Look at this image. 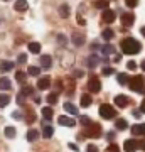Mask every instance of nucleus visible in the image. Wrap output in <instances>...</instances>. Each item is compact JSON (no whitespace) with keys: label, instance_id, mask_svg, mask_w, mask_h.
<instances>
[{"label":"nucleus","instance_id":"obj_44","mask_svg":"<svg viewBox=\"0 0 145 152\" xmlns=\"http://www.w3.org/2000/svg\"><path fill=\"white\" fill-rule=\"evenodd\" d=\"M24 98H26V95L19 93V95H17V103H19V105H24Z\"/></svg>","mask_w":145,"mask_h":152},{"label":"nucleus","instance_id":"obj_27","mask_svg":"<svg viewBox=\"0 0 145 152\" xmlns=\"http://www.w3.org/2000/svg\"><path fill=\"white\" fill-rule=\"evenodd\" d=\"M10 103V96L9 95H0V108H4V107H7V105Z\"/></svg>","mask_w":145,"mask_h":152},{"label":"nucleus","instance_id":"obj_25","mask_svg":"<svg viewBox=\"0 0 145 152\" xmlns=\"http://www.w3.org/2000/svg\"><path fill=\"white\" fill-rule=\"evenodd\" d=\"M27 75L39 76V75H41V68H37V66H29V68H27Z\"/></svg>","mask_w":145,"mask_h":152},{"label":"nucleus","instance_id":"obj_23","mask_svg":"<svg viewBox=\"0 0 145 152\" xmlns=\"http://www.w3.org/2000/svg\"><path fill=\"white\" fill-rule=\"evenodd\" d=\"M64 110L68 112V113H71V115H78V108H76L73 103H69V102L64 103Z\"/></svg>","mask_w":145,"mask_h":152},{"label":"nucleus","instance_id":"obj_13","mask_svg":"<svg viewBox=\"0 0 145 152\" xmlns=\"http://www.w3.org/2000/svg\"><path fill=\"white\" fill-rule=\"evenodd\" d=\"M132 134L133 135H145V124H137L132 127Z\"/></svg>","mask_w":145,"mask_h":152},{"label":"nucleus","instance_id":"obj_2","mask_svg":"<svg viewBox=\"0 0 145 152\" xmlns=\"http://www.w3.org/2000/svg\"><path fill=\"white\" fill-rule=\"evenodd\" d=\"M130 90H133L137 93H145V80L144 76H133L132 80H128Z\"/></svg>","mask_w":145,"mask_h":152},{"label":"nucleus","instance_id":"obj_42","mask_svg":"<svg viewBox=\"0 0 145 152\" xmlns=\"http://www.w3.org/2000/svg\"><path fill=\"white\" fill-rule=\"evenodd\" d=\"M27 122H29V124L36 122V113H34V112H29V115H27Z\"/></svg>","mask_w":145,"mask_h":152},{"label":"nucleus","instance_id":"obj_52","mask_svg":"<svg viewBox=\"0 0 145 152\" xmlns=\"http://www.w3.org/2000/svg\"><path fill=\"white\" fill-rule=\"evenodd\" d=\"M113 61H115V63L122 61V54H115V56H113Z\"/></svg>","mask_w":145,"mask_h":152},{"label":"nucleus","instance_id":"obj_26","mask_svg":"<svg viewBox=\"0 0 145 152\" xmlns=\"http://www.w3.org/2000/svg\"><path fill=\"white\" fill-rule=\"evenodd\" d=\"M115 127H117L118 130H125V129L128 127V124H127V120H123V118H118L117 122H115Z\"/></svg>","mask_w":145,"mask_h":152},{"label":"nucleus","instance_id":"obj_49","mask_svg":"<svg viewBox=\"0 0 145 152\" xmlns=\"http://www.w3.org/2000/svg\"><path fill=\"white\" fill-rule=\"evenodd\" d=\"M81 76H85V73H83V71H74V76H73V78H81Z\"/></svg>","mask_w":145,"mask_h":152},{"label":"nucleus","instance_id":"obj_45","mask_svg":"<svg viewBox=\"0 0 145 152\" xmlns=\"http://www.w3.org/2000/svg\"><path fill=\"white\" fill-rule=\"evenodd\" d=\"M86 152H98V147L93 145V144H90V145H88V149H86Z\"/></svg>","mask_w":145,"mask_h":152},{"label":"nucleus","instance_id":"obj_40","mask_svg":"<svg viewBox=\"0 0 145 152\" xmlns=\"http://www.w3.org/2000/svg\"><path fill=\"white\" fill-rule=\"evenodd\" d=\"M20 93H22V95H26V96H29V95H32V88H31V86H24Z\"/></svg>","mask_w":145,"mask_h":152},{"label":"nucleus","instance_id":"obj_12","mask_svg":"<svg viewBox=\"0 0 145 152\" xmlns=\"http://www.w3.org/2000/svg\"><path fill=\"white\" fill-rule=\"evenodd\" d=\"M41 66H42L44 69H49V68L52 66V58H51L49 54L41 56Z\"/></svg>","mask_w":145,"mask_h":152},{"label":"nucleus","instance_id":"obj_3","mask_svg":"<svg viewBox=\"0 0 145 152\" xmlns=\"http://www.w3.org/2000/svg\"><path fill=\"white\" fill-rule=\"evenodd\" d=\"M100 117L105 120H111L117 117V112H115V108H113L111 105H106V103H103L101 107H100Z\"/></svg>","mask_w":145,"mask_h":152},{"label":"nucleus","instance_id":"obj_10","mask_svg":"<svg viewBox=\"0 0 145 152\" xmlns=\"http://www.w3.org/2000/svg\"><path fill=\"white\" fill-rule=\"evenodd\" d=\"M51 86V78L49 76H42V78H39L37 81V88L39 90H47Z\"/></svg>","mask_w":145,"mask_h":152},{"label":"nucleus","instance_id":"obj_28","mask_svg":"<svg viewBox=\"0 0 145 152\" xmlns=\"http://www.w3.org/2000/svg\"><path fill=\"white\" fill-rule=\"evenodd\" d=\"M4 134H5V137L7 139H14V137H15V129H14V127H5V130H4Z\"/></svg>","mask_w":145,"mask_h":152},{"label":"nucleus","instance_id":"obj_55","mask_svg":"<svg viewBox=\"0 0 145 152\" xmlns=\"http://www.w3.org/2000/svg\"><path fill=\"white\" fill-rule=\"evenodd\" d=\"M140 32H142V34H144V36H145V26H144V27H142V29H140Z\"/></svg>","mask_w":145,"mask_h":152},{"label":"nucleus","instance_id":"obj_22","mask_svg":"<svg viewBox=\"0 0 145 152\" xmlns=\"http://www.w3.org/2000/svg\"><path fill=\"white\" fill-rule=\"evenodd\" d=\"M91 96H90V95H88V93H85V95H83V96H81V107H90V105H91Z\"/></svg>","mask_w":145,"mask_h":152},{"label":"nucleus","instance_id":"obj_43","mask_svg":"<svg viewBox=\"0 0 145 152\" xmlns=\"http://www.w3.org/2000/svg\"><path fill=\"white\" fill-rule=\"evenodd\" d=\"M127 68H128L130 71H135V69H137V64H135V61H128V63H127Z\"/></svg>","mask_w":145,"mask_h":152},{"label":"nucleus","instance_id":"obj_53","mask_svg":"<svg viewBox=\"0 0 145 152\" xmlns=\"http://www.w3.org/2000/svg\"><path fill=\"white\" fill-rule=\"evenodd\" d=\"M140 112H142V113H145V100L142 102V105H140Z\"/></svg>","mask_w":145,"mask_h":152},{"label":"nucleus","instance_id":"obj_11","mask_svg":"<svg viewBox=\"0 0 145 152\" xmlns=\"http://www.w3.org/2000/svg\"><path fill=\"white\" fill-rule=\"evenodd\" d=\"M133 22H135V15H133V14H123V15H122V24H123L125 27L133 26Z\"/></svg>","mask_w":145,"mask_h":152},{"label":"nucleus","instance_id":"obj_54","mask_svg":"<svg viewBox=\"0 0 145 152\" xmlns=\"http://www.w3.org/2000/svg\"><path fill=\"white\" fill-rule=\"evenodd\" d=\"M140 68H142V69H144V71H145V59H144V61H142V64H140Z\"/></svg>","mask_w":145,"mask_h":152},{"label":"nucleus","instance_id":"obj_30","mask_svg":"<svg viewBox=\"0 0 145 152\" xmlns=\"http://www.w3.org/2000/svg\"><path fill=\"white\" fill-rule=\"evenodd\" d=\"M95 7H96V9H101V10H106L108 0H96V2H95Z\"/></svg>","mask_w":145,"mask_h":152},{"label":"nucleus","instance_id":"obj_1","mask_svg":"<svg viewBox=\"0 0 145 152\" xmlns=\"http://www.w3.org/2000/svg\"><path fill=\"white\" fill-rule=\"evenodd\" d=\"M122 49H123V54H138L142 46L133 37H127L122 41Z\"/></svg>","mask_w":145,"mask_h":152},{"label":"nucleus","instance_id":"obj_8","mask_svg":"<svg viewBox=\"0 0 145 152\" xmlns=\"http://www.w3.org/2000/svg\"><path fill=\"white\" fill-rule=\"evenodd\" d=\"M115 12L113 10H110V9H106V10H103V15H101V19H103V22H106V24H111V22H115Z\"/></svg>","mask_w":145,"mask_h":152},{"label":"nucleus","instance_id":"obj_32","mask_svg":"<svg viewBox=\"0 0 145 152\" xmlns=\"http://www.w3.org/2000/svg\"><path fill=\"white\" fill-rule=\"evenodd\" d=\"M101 36H103V39H105V41H110V39H113V36H115V32H113L111 29H105Z\"/></svg>","mask_w":145,"mask_h":152},{"label":"nucleus","instance_id":"obj_51","mask_svg":"<svg viewBox=\"0 0 145 152\" xmlns=\"http://www.w3.org/2000/svg\"><path fill=\"white\" fill-rule=\"evenodd\" d=\"M138 144V149H142V151L145 152V140H142V142H137Z\"/></svg>","mask_w":145,"mask_h":152},{"label":"nucleus","instance_id":"obj_20","mask_svg":"<svg viewBox=\"0 0 145 152\" xmlns=\"http://www.w3.org/2000/svg\"><path fill=\"white\" fill-rule=\"evenodd\" d=\"M29 51L32 54H39L41 53V44L39 42H29Z\"/></svg>","mask_w":145,"mask_h":152},{"label":"nucleus","instance_id":"obj_35","mask_svg":"<svg viewBox=\"0 0 145 152\" xmlns=\"http://www.w3.org/2000/svg\"><path fill=\"white\" fill-rule=\"evenodd\" d=\"M26 78H27V76H26L24 71H17V73H15V80L19 83H24V81H26Z\"/></svg>","mask_w":145,"mask_h":152},{"label":"nucleus","instance_id":"obj_31","mask_svg":"<svg viewBox=\"0 0 145 152\" xmlns=\"http://www.w3.org/2000/svg\"><path fill=\"white\" fill-rule=\"evenodd\" d=\"M79 124L83 125V127H88L90 124H93V120L90 118L88 115H81V117H79Z\"/></svg>","mask_w":145,"mask_h":152},{"label":"nucleus","instance_id":"obj_19","mask_svg":"<svg viewBox=\"0 0 145 152\" xmlns=\"http://www.w3.org/2000/svg\"><path fill=\"white\" fill-rule=\"evenodd\" d=\"M0 69L4 71V73L12 71L14 69V63H10V61H4V63H0Z\"/></svg>","mask_w":145,"mask_h":152},{"label":"nucleus","instance_id":"obj_6","mask_svg":"<svg viewBox=\"0 0 145 152\" xmlns=\"http://www.w3.org/2000/svg\"><path fill=\"white\" fill-rule=\"evenodd\" d=\"M123 149H125V152H137L138 144H137V140H133V139H128V140H125Z\"/></svg>","mask_w":145,"mask_h":152},{"label":"nucleus","instance_id":"obj_56","mask_svg":"<svg viewBox=\"0 0 145 152\" xmlns=\"http://www.w3.org/2000/svg\"><path fill=\"white\" fill-rule=\"evenodd\" d=\"M4 2H9V0H4Z\"/></svg>","mask_w":145,"mask_h":152},{"label":"nucleus","instance_id":"obj_34","mask_svg":"<svg viewBox=\"0 0 145 152\" xmlns=\"http://www.w3.org/2000/svg\"><path fill=\"white\" fill-rule=\"evenodd\" d=\"M118 83L120 85H127V83H128V75H127V73H120L118 75Z\"/></svg>","mask_w":145,"mask_h":152},{"label":"nucleus","instance_id":"obj_37","mask_svg":"<svg viewBox=\"0 0 145 152\" xmlns=\"http://www.w3.org/2000/svg\"><path fill=\"white\" fill-rule=\"evenodd\" d=\"M105 152H120V147L117 145V144H110V145L106 147V151Z\"/></svg>","mask_w":145,"mask_h":152},{"label":"nucleus","instance_id":"obj_15","mask_svg":"<svg viewBox=\"0 0 145 152\" xmlns=\"http://www.w3.org/2000/svg\"><path fill=\"white\" fill-rule=\"evenodd\" d=\"M85 41H86V37L83 34H74V36H73V44H74V46H83Z\"/></svg>","mask_w":145,"mask_h":152},{"label":"nucleus","instance_id":"obj_41","mask_svg":"<svg viewBox=\"0 0 145 152\" xmlns=\"http://www.w3.org/2000/svg\"><path fill=\"white\" fill-rule=\"evenodd\" d=\"M17 63H19V64H24V63H27V54H19V58H17Z\"/></svg>","mask_w":145,"mask_h":152},{"label":"nucleus","instance_id":"obj_50","mask_svg":"<svg viewBox=\"0 0 145 152\" xmlns=\"http://www.w3.org/2000/svg\"><path fill=\"white\" fill-rule=\"evenodd\" d=\"M132 113H133V117H135V118H140V115H142V112H140V110H133Z\"/></svg>","mask_w":145,"mask_h":152},{"label":"nucleus","instance_id":"obj_24","mask_svg":"<svg viewBox=\"0 0 145 152\" xmlns=\"http://www.w3.org/2000/svg\"><path fill=\"white\" fill-rule=\"evenodd\" d=\"M69 7L68 5H61L59 7V15L63 17V19H68V17H69Z\"/></svg>","mask_w":145,"mask_h":152},{"label":"nucleus","instance_id":"obj_16","mask_svg":"<svg viewBox=\"0 0 145 152\" xmlns=\"http://www.w3.org/2000/svg\"><path fill=\"white\" fill-rule=\"evenodd\" d=\"M54 134V129L51 127V125H44V129H42V137L44 139H51Z\"/></svg>","mask_w":145,"mask_h":152},{"label":"nucleus","instance_id":"obj_9","mask_svg":"<svg viewBox=\"0 0 145 152\" xmlns=\"http://www.w3.org/2000/svg\"><path fill=\"white\" fill-rule=\"evenodd\" d=\"M58 124L63 125V127H74L76 122L73 118H69V117H66V115H63V117H59L58 118Z\"/></svg>","mask_w":145,"mask_h":152},{"label":"nucleus","instance_id":"obj_4","mask_svg":"<svg viewBox=\"0 0 145 152\" xmlns=\"http://www.w3.org/2000/svg\"><path fill=\"white\" fill-rule=\"evenodd\" d=\"M86 137H93V139H98L101 135V127L98 124H90L88 127H85V132H83Z\"/></svg>","mask_w":145,"mask_h":152},{"label":"nucleus","instance_id":"obj_39","mask_svg":"<svg viewBox=\"0 0 145 152\" xmlns=\"http://www.w3.org/2000/svg\"><path fill=\"white\" fill-rule=\"evenodd\" d=\"M125 4H127V7H130V9H133V7L138 5V0H125Z\"/></svg>","mask_w":145,"mask_h":152},{"label":"nucleus","instance_id":"obj_14","mask_svg":"<svg viewBox=\"0 0 145 152\" xmlns=\"http://www.w3.org/2000/svg\"><path fill=\"white\" fill-rule=\"evenodd\" d=\"M14 9H15L17 12H26L27 9H29V4H27L26 0H17L15 4H14Z\"/></svg>","mask_w":145,"mask_h":152},{"label":"nucleus","instance_id":"obj_33","mask_svg":"<svg viewBox=\"0 0 145 152\" xmlns=\"http://www.w3.org/2000/svg\"><path fill=\"white\" fill-rule=\"evenodd\" d=\"M115 53V48H113L111 44H106V46H103V54L105 56H110Z\"/></svg>","mask_w":145,"mask_h":152},{"label":"nucleus","instance_id":"obj_17","mask_svg":"<svg viewBox=\"0 0 145 152\" xmlns=\"http://www.w3.org/2000/svg\"><path fill=\"white\" fill-rule=\"evenodd\" d=\"M12 88V83H10V80L9 78H0V90H10Z\"/></svg>","mask_w":145,"mask_h":152},{"label":"nucleus","instance_id":"obj_18","mask_svg":"<svg viewBox=\"0 0 145 152\" xmlns=\"http://www.w3.org/2000/svg\"><path fill=\"white\" fill-rule=\"evenodd\" d=\"M98 64H100V58H98L96 54H91L88 58V66H90V68H96Z\"/></svg>","mask_w":145,"mask_h":152},{"label":"nucleus","instance_id":"obj_38","mask_svg":"<svg viewBox=\"0 0 145 152\" xmlns=\"http://www.w3.org/2000/svg\"><path fill=\"white\" fill-rule=\"evenodd\" d=\"M113 73H115V69L110 68V66H105V68H103V75L105 76H110V75H113Z\"/></svg>","mask_w":145,"mask_h":152},{"label":"nucleus","instance_id":"obj_48","mask_svg":"<svg viewBox=\"0 0 145 152\" xmlns=\"http://www.w3.org/2000/svg\"><path fill=\"white\" fill-rule=\"evenodd\" d=\"M12 117H14L15 120H20L22 118V113H20V112H14V113H12Z\"/></svg>","mask_w":145,"mask_h":152},{"label":"nucleus","instance_id":"obj_5","mask_svg":"<svg viewBox=\"0 0 145 152\" xmlns=\"http://www.w3.org/2000/svg\"><path fill=\"white\" fill-rule=\"evenodd\" d=\"M88 90L91 93H100L101 83H100V80H98L96 76H91V78H90V81H88Z\"/></svg>","mask_w":145,"mask_h":152},{"label":"nucleus","instance_id":"obj_29","mask_svg":"<svg viewBox=\"0 0 145 152\" xmlns=\"http://www.w3.org/2000/svg\"><path fill=\"white\" fill-rule=\"evenodd\" d=\"M42 117L46 120H51L52 118V108H51V107H44L42 108Z\"/></svg>","mask_w":145,"mask_h":152},{"label":"nucleus","instance_id":"obj_7","mask_svg":"<svg viewBox=\"0 0 145 152\" xmlns=\"http://www.w3.org/2000/svg\"><path fill=\"white\" fill-rule=\"evenodd\" d=\"M128 103H130V98L128 96H125V95H118V96H115V105L120 107V108H125Z\"/></svg>","mask_w":145,"mask_h":152},{"label":"nucleus","instance_id":"obj_36","mask_svg":"<svg viewBox=\"0 0 145 152\" xmlns=\"http://www.w3.org/2000/svg\"><path fill=\"white\" fill-rule=\"evenodd\" d=\"M47 102L51 105L56 103V102H58V93H49V95H47Z\"/></svg>","mask_w":145,"mask_h":152},{"label":"nucleus","instance_id":"obj_47","mask_svg":"<svg viewBox=\"0 0 145 152\" xmlns=\"http://www.w3.org/2000/svg\"><path fill=\"white\" fill-rule=\"evenodd\" d=\"M78 24H79V26H85V24H86L85 17H83V15H79V14H78Z\"/></svg>","mask_w":145,"mask_h":152},{"label":"nucleus","instance_id":"obj_21","mask_svg":"<svg viewBox=\"0 0 145 152\" xmlns=\"http://www.w3.org/2000/svg\"><path fill=\"white\" fill-rule=\"evenodd\" d=\"M37 139H39V132L37 130L31 129V130L27 132V140L29 142H34V140H37Z\"/></svg>","mask_w":145,"mask_h":152},{"label":"nucleus","instance_id":"obj_46","mask_svg":"<svg viewBox=\"0 0 145 152\" xmlns=\"http://www.w3.org/2000/svg\"><path fill=\"white\" fill-rule=\"evenodd\" d=\"M58 42H59L61 46H64V44H66V39H64V36H63V34H59V36H58Z\"/></svg>","mask_w":145,"mask_h":152}]
</instances>
